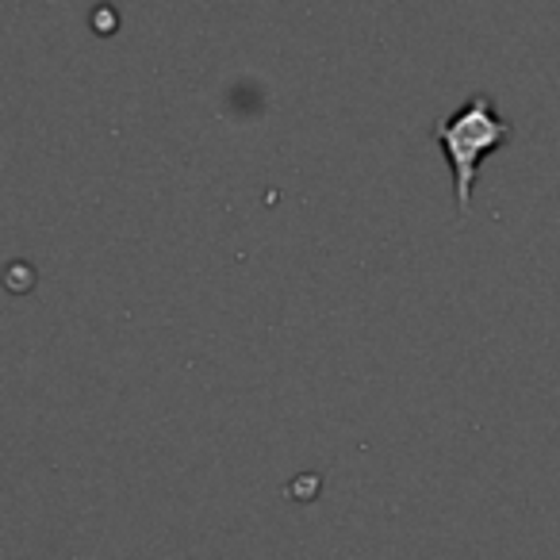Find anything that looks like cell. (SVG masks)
I'll return each mask as SVG.
<instances>
[{
	"label": "cell",
	"mask_w": 560,
	"mask_h": 560,
	"mask_svg": "<svg viewBox=\"0 0 560 560\" xmlns=\"http://www.w3.org/2000/svg\"><path fill=\"white\" fill-rule=\"evenodd\" d=\"M434 139L453 170V196H457V211L465 215L468 203H472L476 173H480L483 158L495 154V150L511 139V124L495 112L491 96L476 93L472 101L460 104L453 116L438 119Z\"/></svg>",
	"instance_id": "obj_1"
}]
</instances>
